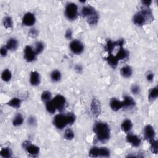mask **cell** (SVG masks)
<instances>
[{"label":"cell","instance_id":"cell-1","mask_svg":"<svg viewBox=\"0 0 158 158\" xmlns=\"http://www.w3.org/2000/svg\"><path fill=\"white\" fill-rule=\"evenodd\" d=\"M93 131L98 140L101 143H105L110 138V129L108 125L104 122H98L95 124Z\"/></svg>","mask_w":158,"mask_h":158},{"label":"cell","instance_id":"cell-2","mask_svg":"<svg viewBox=\"0 0 158 158\" xmlns=\"http://www.w3.org/2000/svg\"><path fill=\"white\" fill-rule=\"evenodd\" d=\"M153 20V17L152 12L148 7L143 8L141 11L136 13L133 17L134 23L138 26L145 25L149 21H152Z\"/></svg>","mask_w":158,"mask_h":158},{"label":"cell","instance_id":"cell-3","mask_svg":"<svg viewBox=\"0 0 158 158\" xmlns=\"http://www.w3.org/2000/svg\"><path fill=\"white\" fill-rule=\"evenodd\" d=\"M75 121V116L73 113H68L66 115L58 114L54 118L53 123L59 129H62L68 125H72Z\"/></svg>","mask_w":158,"mask_h":158},{"label":"cell","instance_id":"cell-4","mask_svg":"<svg viewBox=\"0 0 158 158\" xmlns=\"http://www.w3.org/2000/svg\"><path fill=\"white\" fill-rule=\"evenodd\" d=\"M82 14L87 17V22L91 25H96L98 22V14L96 11L91 6H85L82 9Z\"/></svg>","mask_w":158,"mask_h":158},{"label":"cell","instance_id":"cell-5","mask_svg":"<svg viewBox=\"0 0 158 158\" xmlns=\"http://www.w3.org/2000/svg\"><path fill=\"white\" fill-rule=\"evenodd\" d=\"M89 156L92 157H109L110 156V151L106 148L94 147L90 149Z\"/></svg>","mask_w":158,"mask_h":158},{"label":"cell","instance_id":"cell-6","mask_svg":"<svg viewBox=\"0 0 158 158\" xmlns=\"http://www.w3.org/2000/svg\"><path fill=\"white\" fill-rule=\"evenodd\" d=\"M65 14L68 19L74 20L77 18L78 14L77 6L75 3H69L65 7Z\"/></svg>","mask_w":158,"mask_h":158},{"label":"cell","instance_id":"cell-7","mask_svg":"<svg viewBox=\"0 0 158 158\" xmlns=\"http://www.w3.org/2000/svg\"><path fill=\"white\" fill-rule=\"evenodd\" d=\"M51 101L54 104L56 109H57L59 111H62L65 108V104H66V100H65V98L61 95L56 96Z\"/></svg>","mask_w":158,"mask_h":158},{"label":"cell","instance_id":"cell-8","mask_svg":"<svg viewBox=\"0 0 158 158\" xmlns=\"http://www.w3.org/2000/svg\"><path fill=\"white\" fill-rule=\"evenodd\" d=\"M23 147L27 151V153L32 156L37 155L40 152L39 147L31 144L29 141H25L23 143Z\"/></svg>","mask_w":158,"mask_h":158},{"label":"cell","instance_id":"cell-9","mask_svg":"<svg viewBox=\"0 0 158 158\" xmlns=\"http://www.w3.org/2000/svg\"><path fill=\"white\" fill-rule=\"evenodd\" d=\"M70 48L74 53L79 55L83 52L84 47L83 44L80 41L74 40L70 44Z\"/></svg>","mask_w":158,"mask_h":158},{"label":"cell","instance_id":"cell-10","mask_svg":"<svg viewBox=\"0 0 158 158\" xmlns=\"http://www.w3.org/2000/svg\"><path fill=\"white\" fill-rule=\"evenodd\" d=\"M37 55L34 50L30 46H27L24 49V58L27 61L32 62L35 60Z\"/></svg>","mask_w":158,"mask_h":158},{"label":"cell","instance_id":"cell-11","mask_svg":"<svg viewBox=\"0 0 158 158\" xmlns=\"http://www.w3.org/2000/svg\"><path fill=\"white\" fill-rule=\"evenodd\" d=\"M91 111L95 117H98L101 113V104L97 99L93 98L91 104Z\"/></svg>","mask_w":158,"mask_h":158},{"label":"cell","instance_id":"cell-12","mask_svg":"<svg viewBox=\"0 0 158 158\" xmlns=\"http://www.w3.org/2000/svg\"><path fill=\"white\" fill-rule=\"evenodd\" d=\"M144 138L148 141H151L155 138V131L154 128L151 125H147L144 128Z\"/></svg>","mask_w":158,"mask_h":158},{"label":"cell","instance_id":"cell-13","mask_svg":"<svg viewBox=\"0 0 158 158\" xmlns=\"http://www.w3.org/2000/svg\"><path fill=\"white\" fill-rule=\"evenodd\" d=\"M35 23V17L31 12L25 14L22 19V24L26 26H32Z\"/></svg>","mask_w":158,"mask_h":158},{"label":"cell","instance_id":"cell-14","mask_svg":"<svg viewBox=\"0 0 158 158\" xmlns=\"http://www.w3.org/2000/svg\"><path fill=\"white\" fill-rule=\"evenodd\" d=\"M126 139H127V142H129L130 144H131V145L135 147H139L140 145L141 141L140 137H138L136 135H135L134 134H129L127 136Z\"/></svg>","mask_w":158,"mask_h":158},{"label":"cell","instance_id":"cell-15","mask_svg":"<svg viewBox=\"0 0 158 158\" xmlns=\"http://www.w3.org/2000/svg\"><path fill=\"white\" fill-rule=\"evenodd\" d=\"M129 51L123 48L122 47H120V48L117 52V55L115 56V57L117 59V60L119 61L120 60H124V59H127L129 57Z\"/></svg>","mask_w":158,"mask_h":158},{"label":"cell","instance_id":"cell-16","mask_svg":"<svg viewBox=\"0 0 158 158\" xmlns=\"http://www.w3.org/2000/svg\"><path fill=\"white\" fill-rule=\"evenodd\" d=\"M30 83L34 86H37L40 83V76L38 72L33 71L31 72L30 75Z\"/></svg>","mask_w":158,"mask_h":158},{"label":"cell","instance_id":"cell-17","mask_svg":"<svg viewBox=\"0 0 158 158\" xmlns=\"http://www.w3.org/2000/svg\"><path fill=\"white\" fill-rule=\"evenodd\" d=\"M123 108H131L135 105V102L134 99L129 96L124 97V100L122 101Z\"/></svg>","mask_w":158,"mask_h":158},{"label":"cell","instance_id":"cell-18","mask_svg":"<svg viewBox=\"0 0 158 158\" xmlns=\"http://www.w3.org/2000/svg\"><path fill=\"white\" fill-rule=\"evenodd\" d=\"M110 106L114 111H117L123 108L122 101L117 100L116 98H113L110 101Z\"/></svg>","mask_w":158,"mask_h":158},{"label":"cell","instance_id":"cell-19","mask_svg":"<svg viewBox=\"0 0 158 158\" xmlns=\"http://www.w3.org/2000/svg\"><path fill=\"white\" fill-rule=\"evenodd\" d=\"M6 47L8 48V50H9L11 51L16 50L18 47L17 41L14 38H11L7 42V44H6Z\"/></svg>","mask_w":158,"mask_h":158},{"label":"cell","instance_id":"cell-20","mask_svg":"<svg viewBox=\"0 0 158 158\" xmlns=\"http://www.w3.org/2000/svg\"><path fill=\"white\" fill-rule=\"evenodd\" d=\"M132 126H133L132 122L129 119H126L122 122L121 125V129L124 131H125V132H129V131L131 129V128H132Z\"/></svg>","mask_w":158,"mask_h":158},{"label":"cell","instance_id":"cell-21","mask_svg":"<svg viewBox=\"0 0 158 158\" xmlns=\"http://www.w3.org/2000/svg\"><path fill=\"white\" fill-rule=\"evenodd\" d=\"M121 73L123 77L129 78L132 74V69L130 66H125L121 69Z\"/></svg>","mask_w":158,"mask_h":158},{"label":"cell","instance_id":"cell-22","mask_svg":"<svg viewBox=\"0 0 158 158\" xmlns=\"http://www.w3.org/2000/svg\"><path fill=\"white\" fill-rule=\"evenodd\" d=\"M107 61L108 62V64L111 65V67H113V68H116L118 64V61L117 60V59L114 56H113L112 54H109L108 57L106 58Z\"/></svg>","mask_w":158,"mask_h":158},{"label":"cell","instance_id":"cell-23","mask_svg":"<svg viewBox=\"0 0 158 158\" xmlns=\"http://www.w3.org/2000/svg\"><path fill=\"white\" fill-rule=\"evenodd\" d=\"M7 104L9 105V106L12 108L17 109L21 106V100L17 98H13L12 100H11L10 101H9Z\"/></svg>","mask_w":158,"mask_h":158},{"label":"cell","instance_id":"cell-24","mask_svg":"<svg viewBox=\"0 0 158 158\" xmlns=\"http://www.w3.org/2000/svg\"><path fill=\"white\" fill-rule=\"evenodd\" d=\"M24 122V118L21 114L18 113L14 117V120H13V125L14 126H19L22 124Z\"/></svg>","mask_w":158,"mask_h":158},{"label":"cell","instance_id":"cell-25","mask_svg":"<svg viewBox=\"0 0 158 158\" xmlns=\"http://www.w3.org/2000/svg\"><path fill=\"white\" fill-rule=\"evenodd\" d=\"M0 155L5 158L11 157L12 155V151L9 148H4L0 151Z\"/></svg>","mask_w":158,"mask_h":158},{"label":"cell","instance_id":"cell-26","mask_svg":"<svg viewBox=\"0 0 158 158\" xmlns=\"http://www.w3.org/2000/svg\"><path fill=\"white\" fill-rule=\"evenodd\" d=\"M157 95H158L157 88L155 87V88H152L150 90L149 93V96H148L149 100L151 101H154V100H156V99L157 98Z\"/></svg>","mask_w":158,"mask_h":158},{"label":"cell","instance_id":"cell-27","mask_svg":"<svg viewBox=\"0 0 158 158\" xmlns=\"http://www.w3.org/2000/svg\"><path fill=\"white\" fill-rule=\"evenodd\" d=\"M12 77V74L10 70L8 69H6L3 71L1 75V78L4 82H9Z\"/></svg>","mask_w":158,"mask_h":158},{"label":"cell","instance_id":"cell-28","mask_svg":"<svg viewBox=\"0 0 158 158\" xmlns=\"http://www.w3.org/2000/svg\"><path fill=\"white\" fill-rule=\"evenodd\" d=\"M3 24L6 29H10L12 27V20L11 17L7 16L3 19Z\"/></svg>","mask_w":158,"mask_h":158},{"label":"cell","instance_id":"cell-29","mask_svg":"<svg viewBox=\"0 0 158 158\" xmlns=\"http://www.w3.org/2000/svg\"><path fill=\"white\" fill-rule=\"evenodd\" d=\"M61 72L58 70H55L51 73V78L52 80L54 82H58L61 79Z\"/></svg>","mask_w":158,"mask_h":158},{"label":"cell","instance_id":"cell-30","mask_svg":"<svg viewBox=\"0 0 158 158\" xmlns=\"http://www.w3.org/2000/svg\"><path fill=\"white\" fill-rule=\"evenodd\" d=\"M44 49V45L42 42H37L35 44V48L34 49L37 55L40 54Z\"/></svg>","mask_w":158,"mask_h":158},{"label":"cell","instance_id":"cell-31","mask_svg":"<svg viewBox=\"0 0 158 158\" xmlns=\"http://www.w3.org/2000/svg\"><path fill=\"white\" fill-rule=\"evenodd\" d=\"M151 144V149L153 153L157 154L158 151V147H157V141L156 140H152L149 141Z\"/></svg>","mask_w":158,"mask_h":158},{"label":"cell","instance_id":"cell-32","mask_svg":"<svg viewBox=\"0 0 158 158\" xmlns=\"http://www.w3.org/2000/svg\"><path fill=\"white\" fill-rule=\"evenodd\" d=\"M41 98H42V101L47 103L48 101H50V100H51V93L48 91H45L43 92Z\"/></svg>","mask_w":158,"mask_h":158},{"label":"cell","instance_id":"cell-33","mask_svg":"<svg viewBox=\"0 0 158 158\" xmlns=\"http://www.w3.org/2000/svg\"><path fill=\"white\" fill-rule=\"evenodd\" d=\"M46 107H47V111L51 114H54L56 112V109L54 104H52L51 101H49L47 103V104H46Z\"/></svg>","mask_w":158,"mask_h":158},{"label":"cell","instance_id":"cell-34","mask_svg":"<svg viewBox=\"0 0 158 158\" xmlns=\"http://www.w3.org/2000/svg\"><path fill=\"white\" fill-rule=\"evenodd\" d=\"M64 138H65V139L68 140H70L73 139V138H74V133L73 132V131L71 130L70 129H68L65 130Z\"/></svg>","mask_w":158,"mask_h":158},{"label":"cell","instance_id":"cell-35","mask_svg":"<svg viewBox=\"0 0 158 158\" xmlns=\"http://www.w3.org/2000/svg\"><path fill=\"white\" fill-rule=\"evenodd\" d=\"M131 92H132V93L135 95H136V94H138L139 93V92H140V88L138 86V85H133L132 87H131Z\"/></svg>","mask_w":158,"mask_h":158},{"label":"cell","instance_id":"cell-36","mask_svg":"<svg viewBox=\"0 0 158 158\" xmlns=\"http://www.w3.org/2000/svg\"><path fill=\"white\" fill-rule=\"evenodd\" d=\"M8 50V48H6V47H5V46L1 47V50H0V53H1V56H6V55H7Z\"/></svg>","mask_w":158,"mask_h":158},{"label":"cell","instance_id":"cell-37","mask_svg":"<svg viewBox=\"0 0 158 158\" xmlns=\"http://www.w3.org/2000/svg\"><path fill=\"white\" fill-rule=\"evenodd\" d=\"M38 34V32L35 29H32L29 32V35H30L32 37H35Z\"/></svg>","mask_w":158,"mask_h":158},{"label":"cell","instance_id":"cell-38","mask_svg":"<svg viewBox=\"0 0 158 158\" xmlns=\"http://www.w3.org/2000/svg\"><path fill=\"white\" fill-rule=\"evenodd\" d=\"M72 33L70 29H68L66 31V32H65V37H66L68 39H70L72 38Z\"/></svg>","mask_w":158,"mask_h":158},{"label":"cell","instance_id":"cell-39","mask_svg":"<svg viewBox=\"0 0 158 158\" xmlns=\"http://www.w3.org/2000/svg\"><path fill=\"white\" fill-rule=\"evenodd\" d=\"M147 78L148 81H152L154 78V74L153 73H149L147 76Z\"/></svg>","mask_w":158,"mask_h":158},{"label":"cell","instance_id":"cell-40","mask_svg":"<svg viewBox=\"0 0 158 158\" xmlns=\"http://www.w3.org/2000/svg\"><path fill=\"white\" fill-rule=\"evenodd\" d=\"M142 3H143V4H144V6H146V7H148V6L151 3V1H150V0H145V1H143Z\"/></svg>","mask_w":158,"mask_h":158},{"label":"cell","instance_id":"cell-41","mask_svg":"<svg viewBox=\"0 0 158 158\" xmlns=\"http://www.w3.org/2000/svg\"><path fill=\"white\" fill-rule=\"evenodd\" d=\"M29 123L30 125H34L35 123V119L34 117H30L29 119Z\"/></svg>","mask_w":158,"mask_h":158}]
</instances>
